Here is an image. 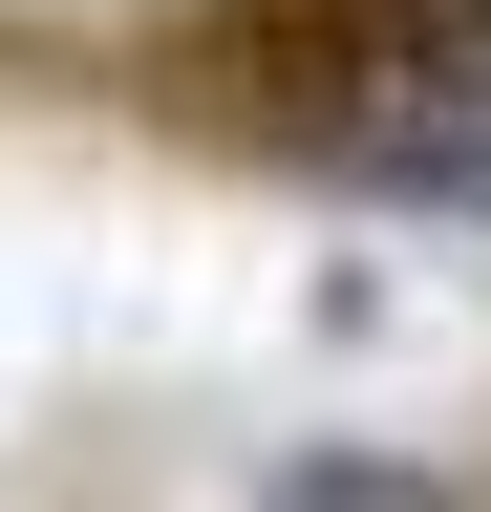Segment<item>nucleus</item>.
<instances>
[{"label":"nucleus","instance_id":"nucleus-2","mask_svg":"<svg viewBox=\"0 0 491 512\" xmlns=\"http://www.w3.org/2000/svg\"><path fill=\"white\" fill-rule=\"evenodd\" d=\"M257 512H470L427 448H363V427H321V448H278L257 470Z\"/></svg>","mask_w":491,"mask_h":512},{"label":"nucleus","instance_id":"nucleus-1","mask_svg":"<svg viewBox=\"0 0 491 512\" xmlns=\"http://www.w3.org/2000/svg\"><path fill=\"white\" fill-rule=\"evenodd\" d=\"M129 107L235 171L491 235V0H150Z\"/></svg>","mask_w":491,"mask_h":512}]
</instances>
